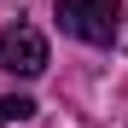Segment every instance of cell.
Wrapping results in <instances>:
<instances>
[{
  "label": "cell",
  "mask_w": 128,
  "mask_h": 128,
  "mask_svg": "<svg viewBox=\"0 0 128 128\" xmlns=\"http://www.w3.org/2000/svg\"><path fill=\"white\" fill-rule=\"evenodd\" d=\"M58 24L88 47H111L122 35V0H58Z\"/></svg>",
  "instance_id": "1"
},
{
  "label": "cell",
  "mask_w": 128,
  "mask_h": 128,
  "mask_svg": "<svg viewBox=\"0 0 128 128\" xmlns=\"http://www.w3.org/2000/svg\"><path fill=\"white\" fill-rule=\"evenodd\" d=\"M0 70L41 76V70H47V35L29 29V24H6V29H0Z\"/></svg>",
  "instance_id": "2"
},
{
  "label": "cell",
  "mask_w": 128,
  "mask_h": 128,
  "mask_svg": "<svg viewBox=\"0 0 128 128\" xmlns=\"http://www.w3.org/2000/svg\"><path fill=\"white\" fill-rule=\"evenodd\" d=\"M24 116H35V99H24V93H0V128H6V122H24Z\"/></svg>",
  "instance_id": "3"
}]
</instances>
